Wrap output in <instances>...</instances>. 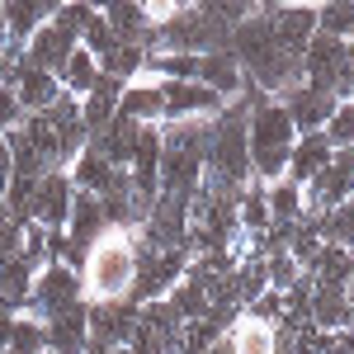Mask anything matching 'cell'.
Masks as SVG:
<instances>
[{"mask_svg":"<svg viewBox=\"0 0 354 354\" xmlns=\"http://www.w3.org/2000/svg\"><path fill=\"white\" fill-rule=\"evenodd\" d=\"M100 71L113 76V81H137L142 71H147V48H133V43H113V53L100 57Z\"/></svg>","mask_w":354,"mask_h":354,"instance_id":"27","label":"cell"},{"mask_svg":"<svg viewBox=\"0 0 354 354\" xmlns=\"http://www.w3.org/2000/svg\"><path fill=\"white\" fill-rule=\"evenodd\" d=\"M302 274H307L312 283H326V288H350V279H354V250L326 241L322 250H317V260H312Z\"/></svg>","mask_w":354,"mask_h":354,"instance_id":"18","label":"cell"},{"mask_svg":"<svg viewBox=\"0 0 354 354\" xmlns=\"http://www.w3.org/2000/svg\"><path fill=\"white\" fill-rule=\"evenodd\" d=\"M317 5H326V0H317Z\"/></svg>","mask_w":354,"mask_h":354,"instance_id":"45","label":"cell"},{"mask_svg":"<svg viewBox=\"0 0 354 354\" xmlns=\"http://www.w3.org/2000/svg\"><path fill=\"white\" fill-rule=\"evenodd\" d=\"M71 170H48L33 189V222L53 227V232H66V218H71Z\"/></svg>","mask_w":354,"mask_h":354,"instance_id":"9","label":"cell"},{"mask_svg":"<svg viewBox=\"0 0 354 354\" xmlns=\"http://www.w3.org/2000/svg\"><path fill=\"white\" fill-rule=\"evenodd\" d=\"M137 330V307L133 302H95L90 307V345L123 350Z\"/></svg>","mask_w":354,"mask_h":354,"instance_id":"10","label":"cell"},{"mask_svg":"<svg viewBox=\"0 0 354 354\" xmlns=\"http://www.w3.org/2000/svg\"><path fill=\"white\" fill-rule=\"evenodd\" d=\"M90 15H95V5H85V0H62V5L53 10V24L81 43V33H85V24H90Z\"/></svg>","mask_w":354,"mask_h":354,"instance_id":"32","label":"cell"},{"mask_svg":"<svg viewBox=\"0 0 354 354\" xmlns=\"http://www.w3.org/2000/svg\"><path fill=\"white\" fill-rule=\"evenodd\" d=\"M118 100H123V81H113V76H100L95 90L81 100V118L90 133H100V128H109L113 118H118Z\"/></svg>","mask_w":354,"mask_h":354,"instance_id":"20","label":"cell"},{"mask_svg":"<svg viewBox=\"0 0 354 354\" xmlns=\"http://www.w3.org/2000/svg\"><path fill=\"white\" fill-rule=\"evenodd\" d=\"M279 104L288 109V118H293V128H298V133H322L340 100H335L330 90H317V85L302 81V85H293V90H283V95H279Z\"/></svg>","mask_w":354,"mask_h":354,"instance_id":"8","label":"cell"},{"mask_svg":"<svg viewBox=\"0 0 354 354\" xmlns=\"http://www.w3.org/2000/svg\"><path fill=\"white\" fill-rule=\"evenodd\" d=\"M33 265H28L24 255H10V260H0V307L5 312H24L28 307V293H33Z\"/></svg>","mask_w":354,"mask_h":354,"instance_id":"21","label":"cell"},{"mask_svg":"<svg viewBox=\"0 0 354 354\" xmlns=\"http://www.w3.org/2000/svg\"><path fill=\"white\" fill-rule=\"evenodd\" d=\"M198 5H203V10H208V15H218L222 24H241L245 15H255V10H260V0H198Z\"/></svg>","mask_w":354,"mask_h":354,"instance_id":"34","label":"cell"},{"mask_svg":"<svg viewBox=\"0 0 354 354\" xmlns=\"http://www.w3.org/2000/svg\"><path fill=\"white\" fill-rule=\"evenodd\" d=\"M0 10H5V38L15 48H24L28 38L53 19L57 0H0Z\"/></svg>","mask_w":354,"mask_h":354,"instance_id":"15","label":"cell"},{"mask_svg":"<svg viewBox=\"0 0 354 354\" xmlns=\"http://www.w3.org/2000/svg\"><path fill=\"white\" fill-rule=\"evenodd\" d=\"M161 90H165V123H189V118H218L222 113V100L218 90L198 81H165L161 76Z\"/></svg>","mask_w":354,"mask_h":354,"instance_id":"6","label":"cell"},{"mask_svg":"<svg viewBox=\"0 0 354 354\" xmlns=\"http://www.w3.org/2000/svg\"><path fill=\"white\" fill-rule=\"evenodd\" d=\"M28 113H24V104H19V95L10 90V85H0V133H10V128H19Z\"/></svg>","mask_w":354,"mask_h":354,"instance_id":"37","label":"cell"},{"mask_svg":"<svg viewBox=\"0 0 354 354\" xmlns=\"http://www.w3.org/2000/svg\"><path fill=\"white\" fill-rule=\"evenodd\" d=\"M312 326H322V330L350 326V298H345V288L312 283Z\"/></svg>","mask_w":354,"mask_h":354,"instance_id":"24","label":"cell"},{"mask_svg":"<svg viewBox=\"0 0 354 354\" xmlns=\"http://www.w3.org/2000/svg\"><path fill=\"white\" fill-rule=\"evenodd\" d=\"M222 340L232 345V354H274V326H265V322L250 317V312L232 317V326H227Z\"/></svg>","mask_w":354,"mask_h":354,"instance_id":"22","label":"cell"},{"mask_svg":"<svg viewBox=\"0 0 354 354\" xmlns=\"http://www.w3.org/2000/svg\"><path fill=\"white\" fill-rule=\"evenodd\" d=\"M189 250H151V245L137 241V279H133V293H128V302L133 307H142V302H156L165 298L180 279H185V270H189Z\"/></svg>","mask_w":354,"mask_h":354,"instance_id":"3","label":"cell"},{"mask_svg":"<svg viewBox=\"0 0 354 354\" xmlns=\"http://www.w3.org/2000/svg\"><path fill=\"white\" fill-rule=\"evenodd\" d=\"M85 354H133V350H128V345H123V350H109V345H90Z\"/></svg>","mask_w":354,"mask_h":354,"instance_id":"41","label":"cell"},{"mask_svg":"<svg viewBox=\"0 0 354 354\" xmlns=\"http://www.w3.org/2000/svg\"><path fill=\"white\" fill-rule=\"evenodd\" d=\"M113 43H118V38H113L109 19L95 10V15H90V24H85V33H81V48H90L95 57H104V53H113Z\"/></svg>","mask_w":354,"mask_h":354,"instance_id":"33","label":"cell"},{"mask_svg":"<svg viewBox=\"0 0 354 354\" xmlns=\"http://www.w3.org/2000/svg\"><path fill=\"white\" fill-rule=\"evenodd\" d=\"M137 279V232L109 227L81 260V293L85 302H128Z\"/></svg>","mask_w":354,"mask_h":354,"instance_id":"1","label":"cell"},{"mask_svg":"<svg viewBox=\"0 0 354 354\" xmlns=\"http://www.w3.org/2000/svg\"><path fill=\"white\" fill-rule=\"evenodd\" d=\"M274 5H293V0H260V10H274Z\"/></svg>","mask_w":354,"mask_h":354,"instance_id":"43","label":"cell"},{"mask_svg":"<svg viewBox=\"0 0 354 354\" xmlns=\"http://www.w3.org/2000/svg\"><path fill=\"white\" fill-rule=\"evenodd\" d=\"M85 5H95V10H100V5H104V0H85Z\"/></svg>","mask_w":354,"mask_h":354,"instance_id":"44","label":"cell"},{"mask_svg":"<svg viewBox=\"0 0 354 354\" xmlns=\"http://www.w3.org/2000/svg\"><path fill=\"white\" fill-rule=\"evenodd\" d=\"M245 142H250V170H255V180L274 185V180L288 175V156H293L298 128H293V118H288V109L279 100L260 95L250 104V113H245Z\"/></svg>","mask_w":354,"mask_h":354,"instance_id":"2","label":"cell"},{"mask_svg":"<svg viewBox=\"0 0 354 354\" xmlns=\"http://www.w3.org/2000/svg\"><path fill=\"white\" fill-rule=\"evenodd\" d=\"M57 5H62V0H57Z\"/></svg>","mask_w":354,"mask_h":354,"instance_id":"47","label":"cell"},{"mask_svg":"<svg viewBox=\"0 0 354 354\" xmlns=\"http://www.w3.org/2000/svg\"><path fill=\"white\" fill-rule=\"evenodd\" d=\"M274 24V38H279V48L283 53L302 57L307 53V43L317 38V5L312 0H293V5H274V10H265Z\"/></svg>","mask_w":354,"mask_h":354,"instance_id":"7","label":"cell"},{"mask_svg":"<svg viewBox=\"0 0 354 354\" xmlns=\"http://www.w3.org/2000/svg\"><path fill=\"white\" fill-rule=\"evenodd\" d=\"M100 15L109 19V28H113L118 43H133V48H147V53L156 48V24L147 19L142 0H104Z\"/></svg>","mask_w":354,"mask_h":354,"instance_id":"11","label":"cell"},{"mask_svg":"<svg viewBox=\"0 0 354 354\" xmlns=\"http://www.w3.org/2000/svg\"><path fill=\"white\" fill-rule=\"evenodd\" d=\"M326 142L335 147V151H345V147H354V100H340L335 104V113L326 118Z\"/></svg>","mask_w":354,"mask_h":354,"instance_id":"31","label":"cell"},{"mask_svg":"<svg viewBox=\"0 0 354 354\" xmlns=\"http://www.w3.org/2000/svg\"><path fill=\"white\" fill-rule=\"evenodd\" d=\"M180 335H185V317L165 298L142 302L137 307V330L128 340L133 354H180Z\"/></svg>","mask_w":354,"mask_h":354,"instance_id":"5","label":"cell"},{"mask_svg":"<svg viewBox=\"0 0 354 354\" xmlns=\"http://www.w3.org/2000/svg\"><path fill=\"white\" fill-rule=\"evenodd\" d=\"M100 76H104V71H100V57L76 43V53H71V62H66V66H62V76H57V81H62V90H66V95L85 100V95L95 90V81H100Z\"/></svg>","mask_w":354,"mask_h":354,"instance_id":"25","label":"cell"},{"mask_svg":"<svg viewBox=\"0 0 354 354\" xmlns=\"http://www.w3.org/2000/svg\"><path fill=\"white\" fill-rule=\"evenodd\" d=\"M265 198H270V227H298L302 213H307V203H302V185L298 180H274L265 185Z\"/></svg>","mask_w":354,"mask_h":354,"instance_id":"23","label":"cell"},{"mask_svg":"<svg viewBox=\"0 0 354 354\" xmlns=\"http://www.w3.org/2000/svg\"><path fill=\"white\" fill-rule=\"evenodd\" d=\"M43 354H53V350H43Z\"/></svg>","mask_w":354,"mask_h":354,"instance_id":"46","label":"cell"},{"mask_svg":"<svg viewBox=\"0 0 354 354\" xmlns=\"http://www.w3.org/2000/svg\"><path fill=\"white\" fill-rule=\"evenodd\" d=\"M198 0H142V10H147V19L151 24H170L175 15H189Z\"/></svg>","mask_w":354,"mask_h":354,"instance_id":"36","label":"cell"},{"mask_svg":"<svg viewBox=\"0 0 354 354\" xmlns=\"http://www.w3.org/2000/svg\"><path fill=\"white\" fill-rule=\"evenodd\" d=\"M194 81L208 85V90H218L222 100H236L241 85H245V71H241V62L222 48V53H198V71H194Z\"/></svg>","mask_w":354,"mask_h":354,"instance_id":"16","label":"cell"},{"mask_svg":"<svg viewBox=\"0 0 354 354\" xmlns=\"http://www.w3.org/2000/svg\"><path fill=\"white\" fill-rule=\"evenodd\" d=\"M43 340H48L53 354H85L90 350V302L48 317L43 322Z\"/></svg>","mask_w":354,"mask_h":354,"instance_id":"12","label":"cell"},{"mask_svg":"<svg viewBox=\"0 0 354 354\" xmlns=\"http://www.w3.org/2000/svg\"><path fill=\"white\" fill-rule=\"evenodd\" d=\"M236 222H241L245 236H255V232H270V198H265V185H260V180H250V185L241 189Z\"/></svg>","mask_w":354,"mask_h":354,"instance_id":"26","label":"cell"},{"mask_svg":"<svg viewBox=\"0 0 354 354\" xmlns=\"http://www.w3.org/2000/svg\"><path fill=\"white\" fill-rule=\"evenodd\" d=\"M322 354H354V326L326 330V345H322Z\"/></svg>","mask_w":354,"mask_h":354,"instance_id":"38","label":"cell"},{"mask_svg":"<svg viewBox=\"0 0 354 354\" xmlns=\"http://www.w3.org/2000/svg\"><path fill=\"white\" fill-rule=\"evenodd\" d=\"M330 161H335V147L326 142V133H298L293 156H288V180L307 185V180H317Z\"/></svg>","mask_w":354,"mask_h":354,"instance_id":"17","label":"cell"},{"mask_svg":"<svg viewBox=\"0 0 354 354\" xmlns=\"http://www.w3.org/2000/svg\"><path fill=\"white\" fill-rule=\"evenodd\" d=\"M317 222V232H322V241H335L345 245V250H354V194L340 203V208H330V213H322Z\"/></svg>","mask_w":354,"mask_h":354,"instance_id":"28","label":"cell"},{"mask_svg":"<svg viewBox=\"0 0 354 354\" xmlns=\"http://www.w3.org/2000/svg\"><path fill=\"white\" fill-rule=\"evenodd\" d=\"M203 354H232V345H227V340H218V345H208Z\"/></svg>","mask_w":354,"mask_h":354,"instance_id":"42","label":"cell"},{"mask_svg":"<svg viewBox=\"0 0 354 354\" xmlns=\"http://www.w3.org/2000/svg\"><path fill=\"white\" fill-rule=\"evenodd\" d=\"M15 95H19L24 113H43V109H53V104L62 100V95H66V90H62V81H57L53 71L24 66V71H19V81H15Z\"/></svg>","mask_w":354,"mask_h":354,"instance_id":"19","label":"cell"},{"mask_svg":"<svg viewBox=\"0 0 354 354\" xmlns=\"http://www.w3.org/2000/svg\"><path fill=\"white\" fill-rule=\"evenodd\" d=\"M10 175H15V156H10V142H5V133H0V198H5Z\"/></svg>","mask_w":354,"mask_h":354,"instance_id":"39","label":"cell"},{"mask_svg":"<svg viewBox=\"0 0 354 354\" xmlns=\"http://www.w3.org/2000/svg\"><path fill=\"white\" fill-rule=\"evenodd\" d=\"M265 279H270L274 293H288V288L302 279V265L288 255V250H274V255H265Z\"/></svg>","mask_w":354,"mask_h":354,"instance_id":"30","label":"cell"},{"mask_svg":"<svg viewBox=\"0 0 354 354\" xmlns=\"http://www.w3.org/2000/svg\"><path fill=\"white\" fill-rule=\"evenodd\" d=\"M85 293H81V270L76 265H66V260H53V265H43V270L33 274V293H28V317L33 322H48L57 312H66V307H81Z\"/></svg>","mask_w":354,"mask_h":354,"instance_id":"4","label":"cell"},{"mask_svg":"<svg viewBox=\"0 0 354 354\" xmlns=\"http://www.w3.org/2000/svg\"><path fill=\"white\" fill-rule=\"evenodd\" d=\"M71 53H76V38L71 33H62V28L48 19V24L38 28L33 38L24 43V57L28 66H38V71H53V76H62V66L71 62Z\"/></svg>","mask_w":354,"mask_h":354,"instance_id":"14","label":"cell"},{"mask_svg":"<svg viewBox=\"0 0 354 354\" xmlns=\"http://www.w3.org/2000/svg\"><path fill=\"white\" fill-rule=\"evenodd\" d=\"M245 312H250V317H260L265 326H279V322H283V293L265 288L260 298H250V302H245Z\"/></svg>","mask_w":354,"mask_h":354,"instance_id":"35","label":"cell"},{"mask_svg":"<svg viewBox=\"0 0 354 354\" xmlns=\"http://www.w3.org/2000/svg\"><path fill=\"white\" fill-rule=\"evenodd\" d=\"M335 161H340V165H345V170L354 175V147H345V151H335Z\"/></svg>","mask_w":354,"mask_h":354,"instance_id":"40","label":"cell"},{"mask_svg":"<svg viewBox=\"0 0 354 354\" xmlns=\"http://www.w3.org/2000/svg\"><path fill=\"white\" fill-rule=\"evenodd\" d=\"M317 33L354 38V0H326V5H317Z\"/></svg>","mask_w":354,"mask_h":354,"instance_id":"29","label":"cell"},{"mask_svg":"<svg viewBox=\"0 0 354 354\" xmlns=\"http://www.w3.org/2000/svg\"><path fill=\"white\" fill-rule=\"evenodd\" d=\"M118 118H133V123H165V90L161 76H137L123 85V100H118Z\"/></svg>","mask_w":354,"mask_h":354,"instance_id":"13","label":"cell"}]
</instances>
